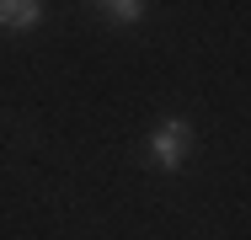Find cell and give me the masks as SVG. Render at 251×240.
Returning <instances> with one entry per match:
<instances>
[{
    "mask_svg": "<svg viewBox=\"0 0 251 240\" xmlns=\"http://www.w3.org/2000/svg\"><path fill=\"white\" fill-rule=\"evenodd\" d=\"M187 155H193V128H187V118L155 123V134H150V166L155 171H182Z\"/></svg>",
    "mask_w": 251,
    "mask_h": 240,
    "instance_id": "cell-1",
    "label": "cell"
},
{
    "mask_svg": "<svg viewBox=\"0 0 251 240\" xmlns=\"http://www.w3.org/2000/svg\"><path fill=\"white\" fill-rule=\"evenodd\" d=\"M43 22V0H0V27L5 32H32Z\"/></svg>",
    "mask_w": 251,
    "mask_h": 240,
    "instance_id": "cell-2",
    "label": "cell"
},
{
    "mask_svg": "<svg viewBox=\"0 0 251 240\" xmlns=\"http://www.w3.org/2000/svg\"><path fill=\"white\" fill-rule=\"evenodd\" d=\"M97 5L107 11V16H112V22H128V27L145 16V0H97Z\"/></svg>",
    "mask_w": 251,
    "mask_h": 240,
    "instance_id": "cell-3",
    "label": "cell"
}]
</instances>
